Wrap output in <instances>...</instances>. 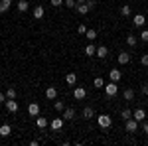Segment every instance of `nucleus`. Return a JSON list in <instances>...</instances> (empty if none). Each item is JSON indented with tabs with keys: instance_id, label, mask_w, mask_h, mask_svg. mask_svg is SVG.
Masks as SVG:
<instances>
[{
	"instance_id": "nucleus-9",
	"label": "nucleus",
	"mask_w": 148,
	"mask_h": 146,
	"mask_svg": "<svg viewBox=\"0 0 148 146\" xmlns=\"http://www.w3.org/2000/svg\"><path fill=\"white\" fill-rule=\"evenodd\" d=\"M132 24H134V26H136V28H142V26H144V24H146V18H144V16H142V14H136V16H134V18H132Z\"/></svg>"
},
{
	"instance_id": "nucleus-21",
	"label": "nucleus",
	"mask_w": 148,
	"mask_h": 146,
	"mask_svg": "<svg viewBox=\"0 0 148 146\" xmlns=\"http://www.w3.org/2000/svg\"><path fill=\"white\" fill-rule=\"evenodd\" d=\"M10 132H12L10 124H2V126H0V136H10Z\"/></svg>"
},
{
	"instance_id": "nucleus-12",
	"label": "nucleus",
	"mask_w": 148,
	"mask_h": 146,
	"mask_svg": "<svg viewBox=\"0 0 148 146\" xmlns=\"http://www.w3.org/2000/svg\"><path fill=\"white\" fill-rule=\"evenodd\" d=\"M47 124H49V123H47V119H46V117H40V114L36 117V126H38V128H42V130H44Z\"/></svg>"
},
{
	"instance_id": "nucleus-32",
	"label": "nucleus",
	"mask_w": 148,
	"mask_h": 146,
	"mask_svg": "<svg viewBox=\"0 0 148 146\" xmlns=\"http://www.w3.org/2000/svg\"><path fill=\"white\" fill-rule=\"evenodd\" d=\"M140 63H142L144 67H148V53H142V57H140Z\"/></svg>"
},
{
	"instance_id": "nucleus-11",
	"label": "nucleus",
	"mask_w": 148,
	"mask_h": 146,
	"mask_svg": "<svg viewBox=\"0 0 148 146\" xmlns=\"http://www.w3.org/2000/svg\"><path fill=\"white\" fill-rule=\"evenodd\" d=\"M132 119H136L138 123H142V121L146 119V112H144V109H136V111L132 112Z\"/></svg>"
},
{
	"instance_id": "nucleus-15",
	"label": "nucleus",
	"mask_w": 148,
	"mask_h": 146,
	"mask_svg": "<svg viewBox=\"0 0 148 146\" xmlns=\"http://www.w3.org/2000/svg\"><path fill=\"white\" fill-rule=\"evenodd\" d=\"M32 14H34L36 20H42V18H44V14H46V10H44V6H36Z\"/></svg>"
},
{
	"instance_id": "nucleus-35",
	"label": "nucleus",
	"mask_w": 148,
	"mask_h": 146,
	"mask_svg": "<svg viewBox=\"0 0 148 146\" xmlns=\"http://www.w3.org/2000/svg\"><path fill=\"white\" fill-rule=\"evenodd\" d=\"M77 32H79V34H85V32H87V26H85V24H79Z\"/></svg>"
},
{
	"instance_id": "nucleus-2",
	"label": "nucleus",
	"mask_w": 148,
	"mask_h": 146,
	"mask_svg": "<svg viewBox=\"0 0 148 146\" xmlns=\"http://www.w3.org/2000/svg\"><path fill=\"white\" fill-rule=\"evenodd\" d=\"M125 128H126V132H136L138 130V121L130 117L128 121H125Z\"/></svg>"
},
{
	"instance_id": "nucleus-18",
	"label": "nucleus",
	"mask_w": 148,
	"mask_h": 146,
	"mask_svg": "<svg viewBox=\"0 0 148 146\" xmlns=\"http://www.w3.org/2000/svg\"><path fill=\"white\" fill-rule=\"evenodd\" d=\"M46 97L49 99V101H56V97H57V89H56V87H47V89H46Z\"/></svg>"
},
{
	"instance_id": "nucleus-5",
	"label": "nucleus",
	"mask_w": 148,
	"mask_h": 146,
	"mask_svg": "<svg viewBox=\"0 0 148 146\" xmlns=\"http://www.w3.org/2000/svg\"><path fill=\"white\" fill-rule=\"evenodd\" d=\"M61 117H63V121H73V119H75V109L65 107V109H63V112H61Z\"/></svg>"
},
{
	"instance_id": "nucleus-7",
	"label": "nucleus",
	"mask_w": 148,
	"mask_h": 146,
	"mask_svg": "<svg viewBox=\"0 0 148 146\" xmlns=\"http://www.w3.org/2000/svg\"><path fill=\"white\" fill-rule=\"evenodd\" d=\"M73 97H75L77 101H81V99H85V97H87V91L83 89V87H75V91H73Z\"/></svg>"
},
{
	"instance_id": "nucleus-23",
	"label": "nucleus",
	"mask_w": 148,
	"mask_h": 146,
	"mask_svg": "<svg viewBox=\"0 0 148 146\" xmlns=\"http://www.w3.org/2000/svg\"><path fill=\"white\" fill-rule=\"evenodd\" d=\"M93 87H95V89H105V81H103V77H95Z\"/></svg>"
},
{
	"instance_id": "nucleus-36",
	"label": "nucleus",
	"mask_w": 148,
	"mask_h": 146,
	"mask_svg": "<svg viewBox=\"0 0 148 146\" xmlns=\"http://www.w3.org/2000/svg\"><path fill=\"white\" fill-rule=\"evenodd\" d=\"M140 91H142V95H146V97H148V83H144V85L140 87Z\"/></svg>"
},
{
	"instance_id": "nucleus-14",
	"label": "nucleus",
	"mask_w": 148,
	"mask_h": 146,
	"mask_svg": "<svg viewBox=\"0 0 148 146\" xmlns=\"http://www.w3.org/2000/svg\"><path fill=\"white\" fill-rule=\"evenodd\" d=\"M49 126H51V130H61V126H63V117H61V119H53V121L49 123Z\"/></svg>"
},
{
	"instance_id": "nucleus-1",
	"label": "nucleus",
	"mask_w": 148,
	"mask_h": 146,
	"mask_svg": "<svg viewBox=\"0 0 148 146\" xmlns=\"http://www.w3.org/2000/svg\"><path fill=\"white\" fill-rule=\"evenodd\" d=\"M97 124H99L101 128H111L113 119H111L109 114H99V117H97Z\"/></svg>"
},
{
	"instance_id": "nucleus-26",
	"label": "nucleus",
	"mask_w": 148,
	"mask_h": 146,
	"mask_svg": "<svg viewBox=\"0 0 148 146\" xmlns=\"http://www.w3.org/2000/svg\"><path fill=\"white\" fill-rule=\"evenodd\" d=\"M123 97H125V101H132V99H134V91L132 89H125Z\"/></svg>"
},
{
	"instance_id": "nucleus-30",
	"label": "nucleus",
	"mask_w": 148,
	"mask_h": 146,
	"mask_svg": "<svg viewBox=\"0 0 148 146\" xmlns=\"http://www.w3.org/2000/svg\"><path fill=\"white\" fill-rule=\"evenodd\" d=\"M6 99H16V89L14 87H8L6 89Z\"/></svg>"
},
{
	"instance_id": "nucleus-4",
	"label": "nucleus",
	"mask_w": 148,
	"mask_h": 146,
	"mask_svg": "<svg viewBox=\"0 0 148 146\" xmlns=\"http://www.w3.org/2000/svg\"><path fill=\"white\" fill-rule=\"evenodd\" d=\"M116 61H119L121 65H126V63L130 61V53H128V51H125V49H123V51H119V56H116Z\"/></svg>"
},
{
	"instance_id": "nucleus-33",
	"label": "nucleus",
	"mask_w": 148,
	"mask_h": 146,
	"mask_svg": "<svg viewBox=\"0 0 148 146\" xmlns=\"http://www.w3.org/2000/svg\"><path fill=\"white\" fill-rule=\"evenodd\" d=\"M65 6H69V8H77V0H65Z\"/></svg>"
},
{
	"instance_id": "nucleus-3",
	"label": "nucleus",
	"mask_w": 148,
	"mask_h": 146,
	"mask_svg": "<svg viewBox=\"0 0 148 146\" xmlns=\"http://www.w3.org/2000/svg\"><path fill=\"white\" fill-rule=\"evenodd\" d=\"M116 91H119V85H116L114 81H111V83H107V85H105V93H107V97H114V95H116Z\"/></svg>"
},
{
	"instance_id": "nucleus-28",
	"label": "nucleus",
	"mask_w": 148,
	"mask_h": 146,
	"mask_svg": "<svg viewBox=\"0 0 148 146\" xmlns=\"http://www.w3.org/2000/svg\"><path fill=\"white\" fill-rule=\"evenodd\" d=\"M130 4H123V6H121V14H123V16H130Z\"/></svg>"
},
{
	"instance_id": "nucleus-19",
	"label": "nucleus",
	"mask_w": 148,
	"mask_h": 146,
	"mask_svg": "<svg viewBox=\"0 0 148 146\" xmlns=\"http://www.w3.org/2000/svg\"><path fill=\"white\" fill-rule=\"evenodd\" d=\"M12 6V0H0V14H4V12H8Z\"/></svg>"
},
{
	"instance_id": "nucleus-25",
	"label": "nucleus",
	"mask_w": 148,
	"mask_h": 146,
	"mask_svg": "<svg viewBox=\"0 0 148 146\" xmlns=\"http://www.w3.org/2000/svg\"><path fill=\"white\" fill-rule=\"evenodd\" d=\"M95 53H97V47H95V45H87V47H85V56L87 57H91V56H95Z\"/></svg>"
},
{
	"instance_id": "nucleus-39",
	"label": "nucleus",
	"mask_w": 148,
	"mask_h": 146,
	"mask_svg": "<svg viewBox=\"0 0 148 146\" xmlns=\"http://www.w3.org/2000/svg\"><path fill=\"white\" fill-rule=\"evenodd\" d=\"M0 103H6V95L4 93H0Z\"/></svg>"
},
{
	"instance_id": "nucleus-10",
	"label": "nucleus",
	"mask_w": 148,
	"mask_h": 146,
	"mask_svg": "<svg viewBox=\"0 0 148 146\" xmlns=\"http://www.w3.org/2000/svg\"><path fill=\"white\" fill-rule=\"evenodd\" d=\"M4 105H6V109H8L10 112H18V103L14 101V99H6Z\"/></svg>"
},
{
	"instance_id": "nucleus-34",
	"label": "nucleus",
	"mask_w": 148,
	"mask_h": 146,
	"mask_svg": "<svg viewBox=\"0 0 148 146\" xmlns=\"http://www.w3.org/2000/svg\"><path fill=\"white\" fill-rule=\"evenodd\" d=\"M140 40H142V42H148V30H142V32H140Z\"/></svg>"
},
{
	"instance_id": "nucleus-8",
	"label": "nucleus",
	"mask_w": 148,
	"mask_h": 146,
	"mask_svg": "<svg viewBox=\"0 0 148 146\" xmlns=\"http://www.w3.org/2000/svg\"><path fill=\"white\" fill-rule=\"evenodd\" d=\"M28 112H30V117H38L40 114V105L38 103H30L28 105Z\"/></svg>"
},
{
	"instance_id": "nucleus-20",
	"label": "nucleus",
	"mask_w": 148,
	"mask_h": 146,
	"mask_svg": "<svg viewBox=\"0 0 148 146\" xmlns=\"http://www.w3.org/2000/svg\"><path fill=\"white\" fill-rule=\"evenodd\" d=\"M93 117H95L93 107H85V109H83V119H85V121H89V119H93Z\"/></svg>"
},
{
	"instance_id": "nucleus-16",
	"label": "nucleus",
	"mask_w": 148,
	"mask_h": 146,
	"mask_svg": "<svg viewBox=\"0 0 148 146\" xmlns=\"http://www.w3.org/2000/svg\"><path fill=\"white\" fill-rule=\"evenodd\" d=\"M16 8H18V12H28L30 10V4H28V0H18Z\"/></svg>"
},
{
	"instance_id": "nucleus-29",
	"label": "nucleus",
	"mask_w": 148,
	"mask_h": 146,
	"mask_svg": "<svg viewBox=\"0 0 148 146\" xmlns=\"http://www.w3.org/2000/svg\"><path fill=\"white\" fill-rule=\"evenodd\" d=\"M85 36H87V40H89V42H93V40H97V30H87Z\"/></svg>"
},
{
	"instance_id": "nucleus-37",
	"label": "nucleus",
	"mask_w": 148,
	"mask_h": 146,
	"mask_svg": "<svg viewBox=\"0 0 148 146\" xmlns=\"http://www.w3.org/2000/svg\"><path fill=\"white\" fill-rule=\"evenodd\" d=\"M63 4V0H51V6H61Z\"/></svg>"
},
{
	"instance_id": "nucleus-13",
	"label": "nucleus",
	"mask_w": 148,
	"mask_h": 146,
	"mask_svg": "<svg viewBox=\"0 0 148 146\" xmlns=\"http://www.w3.org/2000/svg\"><path fill=\"white\" fill-rule=\"evenodd\" d=\"M95 56L101 57V59H105V57L109 56V47H107V45H99V47H97V53H95Z\"/></svg>"
},
{
	"instance_id": "nucleus-17",
	"label": "nucleus",
	"mask_w": 148,
	"mask_h": 146,
	"mask_svg": "<svg viewBox=\"0 0 148 146\" xmlns=\"http://www.w3.org/2000/svg\"><path fill=\"white\" fill-rule=\"evenodd\" d=\"M77 12H79V14H89L91 8H89L87 2H79V4H77Z\"/></svg>"
},
{
	"instance_id": "nucleus-27",
	"label": "nucleus",
	"mask_w": 148,
	"mask_h": 146,
	"mask_svg": "<svg viewBox=\"0 0 148 146\" xmlns=\"http://www.w3.org/2000/svg\"><path fill=\"white\" fill-rule=\"evenodd\" d=\"M130 117H132V111H130V109H123V111H121V119H123V121H128Z\"/></svg>"
},
{
	"instance_id": "nucleus-24",
	"label": "nucleus",
	"mask_w": 148,
	"mask_h": 146,
	"mask_svg": "<svg viewBox=\"0 0 148 146\" xmlns=\"http://www.w3.org/2000/svg\"><path fill=\"white\" fill-rule=\"evenodd\" d=\"M126 44L130 45V47H134V45L138 44V38H136V36H132V34H130V36H126Z\"/></svg>"
},
{
	"instance_id": "nucleus-31",
	"label": "nucleus",
	"mask_w": 148,
	"mask_h": 146,
	"mask_svg": "<svg viewBox=\"0 0 148 146\" xmlns=\"http://www.w3.org/2000/svg\"><path fill=\"white\" fill-rule=\"evenodd\" d=\"M53 109H56L57 112H63V109H65V105H63V101H56V103H53Z\"/></svg>"
},
{
	"instance_id": "nucleus-22",
	"label": "nucleus",
	"mask_w": 148,
	"mask_h": 146,
	"mask_svg": "<svg viewBox=\"0 0 148 146\" xmlns=\"http://www.w3.org/2000/svg\"><path fill=\"white\" fill-rule=\"evenodd\" d=\"M65 83H67V85H75V83H77V75H75V73H67V75H65Z\"/></svg>"
},
{
	"instance_id": "nucleus-40",
	"label": "nucleus",
	"mask_w": 148,
	"mask_h": 146,
	"mask_svg": "<svg viewBox=\"0 0 148 146\" xmlns=\"http://www.w3.org/2000/svg\"><path fill=\"white\" fill-rule=\"evenodd\" d=\"M79 2H87V0H77V4H79Z\"/></svg>"
},
{
	"instance_id": "nucleus-6",
	"label": "nucleus",
	"mask_w": 148,
	"mask_h": 146,
	"mask_svg": "<svg viewBox=\"0 0 148 146\" xmlns=\"http://www.w3.org/2000/svg\"><path fill=\"white\" fill-rule=\"evenodd\" d=\"M109 77H111V81H114V83H119V81L123 79V73H121V69H111Z\"/></svg>"
},
{
	"instance_id": "nucleus-38",
	"label": "nucleus",
	"mask_w": 148,
	"mask_h": 146,
	"mask_svg": "<svg viewBox=\"0 0 148 146\" xmlns=\"http://www.w3.org/2000/svg\"><path fill=\"white\" fill-rule=\"evenodd\" d=\"M142 130L148 134V123H146V121H142Z\"/></svg>"
}]
</instances>
